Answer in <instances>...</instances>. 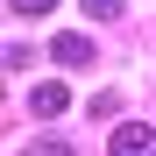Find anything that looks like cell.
Returning a JSON list of instances; mask_svg holds the SVG:
<instances>
[{"mask_svg": "<svg viewBox=\"0 0 156 156\" xmlns=\"http://www.w3.org/2000/svg\"><path fill=\"white\" fill-rule=\"evenodd\" d=\"M21 156H71V142H36V149H21Z\"/></svg>", "mask_w": 156, "mask_h": 156, "instance_id": "5b68a950", "label": "cell"}, {"mask_svg": "<svg viewBox=\"0 0 156 156\" xmlns=\"http://www.w3.org/2000/svg\"><path fill=\"white\" fill-rule=\"evenodd\" d=\"M29 107H36V114H64V107H71V92H64V85H36V92H29Z\"/></svg>", "mask_w": 156, "mask_h": 156, "instance_id": "3957f363", "label": "cell"}, {"mask_svg": "<svg viewBox=\"0 0 156 156\" xmlns=\"http://www.w3.org/2000/svg\"><path fill=\"white\" fill-rule=\"evenodd\" d=\"M50 57H57L64 71H85V64H99V50H92V36H71V29H64L57 43H50Z\"/></svg>", "mask_w": 156, "mask_h": 156, "instance_id": "7a4b0ae2", "label": "cell"}, {"mask_svg": "<svg viewBox=\"0 0 156 156\" xmlns=\"http://www.w3.org/2000/svg\"><path fill=\"white\" fill-rule=\"evenodd\" d=\"M107 149H114V156H156V128H149V121H121Z\"/></svg>", "mask_w": 156, "mask_h": 156, "instance_id": "6da1fadb", "label": "cell"}, {"mask_svg": "<svg viewBox=\"0 0 156 156\" xmlns=\"http://www.w3.org/2000/svg\"><path fill=\"white\" fill-rule=\"evenodd\" d=\"M7 7H21V14H50L57 0H7Z\"/></svg>", "mask_w": 156, "mask_h": 156, "instance_id": "8992f818", "label": "cell"}, {"mask_svg": "<svg viewBox=\"0 0 156 156\" xmlns=\"http://www.w3.org/2000/svg\"><path fill=\"white\" fill-rule=\"evenodd\" d=\"M85 14H92V21H114V14H121V0H85Z\"/></svg>", "mask_w": 156, "mask_h": 156, "instance_id": "277c9868", "label": "cell"}]
</instances>
